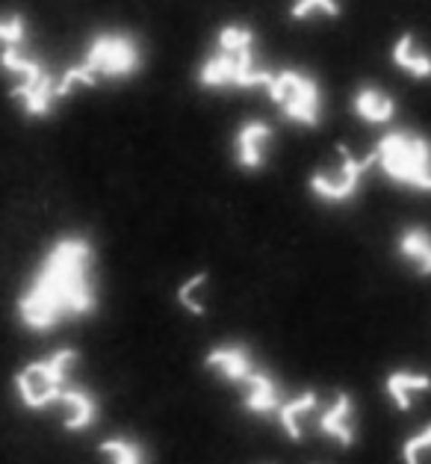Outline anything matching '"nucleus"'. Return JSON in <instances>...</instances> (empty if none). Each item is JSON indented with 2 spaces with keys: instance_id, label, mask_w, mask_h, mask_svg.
I'll use <instances>...</instances> for the list:
<instances>
[{
  "instance_id": "obj_1",
  "label": "nucleus",
  "mask_w": 431,
  "mask_h": 464,
  "mask_svg": "<svg viewBox=\"0 0 431 464\" xmlns=\"http://www.w3.org/2000/svg\"><path fill=\"white\" fill-rule=\"evenodd\" d=\"M95 304V246L86 234H65L44 252L18 299V316L33 332H51L68 320H83Z\"/></svg>"
},
{
  "instance_id": "obj_2",
  "label": "nucleus",
  "mask_w": 431,
  "mask_h": 464,
  "mask_svg": "<svg viewBox=\"0 0 431 464\" xmlns=\"http://www.w3.org/2000/svg\"><path fill=\"white\" fill-rule=\"evenodd\" d=\"M269 69L257 60V36L243 21H231L216 33L210 53L204 56L196 81L204 89H263Z\"/></svg>"
},
{
  "instance_id": "obj_3",
  "label": "nucleus",
  "mask_w": 431,
  "mask_h": 464,
  "mask_svg": "<svg viewBox=\"0 0 431 464\" xmlns=\"http://www.w3.org/2000/svg\"><path fill=\"white\" fill-rule=\"evenodd\" d=\"M142 44L128 30H101L98 36L89 39L83 56L72 69L60 74V98H68L77 89L110 83V81H128L142 69Z\"/></svg>"
},
{
  "instance_id": "obj_4",
  "label": "nucleus",
  "mask_w": 431,
  "mask_h": 464,
  "mask_svg": "<svg viewBox=\"0 0 431 464\" xmlns=\"http://www.w3.org/2000/svg\"><path fill=\"white\" fill-rule=\"evenodd\" d=\"M0 69L9 77V89L24 116L44 119L62 101L60 77L51 74L39 56L24 51V44H0Z\"/></svg>"
},
{
  "instance_id": "obj_5",
  "label": "nucleus",
  "mask_w": 431,
  "mask_h": 464,
  "mask_svg": "<svg viewBox=\"0 0 431 464\" xmlns=\"http://www.w3.org/2000/svg\"><path fill=\"white\" fill-rule=\"evenodd\" d=\"M372 163L393 184L431 192V140L417 130H390L378 140Z\"/></svg>"
},
{
  "instance_id": "obj_6",
  "label": "nucleus",
  "mask_w": 431,
  "mask_h": 464,
  "mask_svg": "<svg viewBox=\"0 0 431 464\" xmlns=\"http://www.w3.org/2000/svg\"><path fill=\"white\" fill-rule=\"evenodd\" d=\"M263 89L290 124H296V128H320L325 112V95L313 74L302 69L269 72Z\"/></svg>"
},
{
  "instance_id": "obj_7",
  "label": "nucleus",
  "mask_w": 431,
  "mask_h": 464,
  "mask_svg": "<svg viewBox=\"0 0 431 464\" xmlns=\"http://www.w3.org/2000/svg\"><path fill=\"white\" fill-rule=\"evenodd\" d=\"M74 367H77V349H56V353L21 367L15 372V391L21 405L30 411L56 409Z\"/></svg>"
},
{
  "instance_id": "obj_8",
  "label": "nucleus",
  "mask_w": 431,
  "mask_h": 464,
  "mask_svg": "<svg viewBox=\"0 0 431 464\" xmlns=\"http://www.w3.org/2000/svg\"><path fill=\"white\" fill-rule=\"evenodd\" d=\"M337 154H340V160L334 169H316V172L308 178L311 196L316 201H322V205H331V208L355 201L360 187H364L367 172L376 166L372 163V154L358 157V154H351L346 145H340Z\"/></svg>"
},
{
  "instance_id": "obj_9",
  "label": "nucleus",
  "mask_w": 431,
  "mask_h": 464,
  "mask_svg": "<svg viewBox=\"0 0 431 464\" xmlns=\"http://www.w3.org/2000/svg\"><path fill=\"white\" fill-rule=\"evenodd\" d=\"M272 145V128L263 119H248L234 133V163L243 172H257L266 166Z\"/></svg>"
},
{
  "instance_id": "obj_10",
  "label": "nucleus",
  "mask_w": 431,
  "mask_h": 464,
  "mask_svg": "<svg viewBox=\"0 0 431 464\" xmlns=\"http://www.w3.org/2000/svg\"><path fill=\"white\" fill-rule=\"evenodd\" d=\"M316 429H320V435H325L340 447L355 444L358 429H355V400H351V393L340 391L331 396V402L325 409L320 405V411H316Z\"/></svg>"
},
{
  "instance_id": "obj_11",
  "label": "nucleus",
  "mask_w": 431,
  "mask_h": 464,
  "mask_svg": "<svg viewBox=\"0 0 431 464\" xmlns=\"http://www.w3.org/2000/svg\"><path fill=\"white\" fill-rule=\"evenodd\" d=\"M204 364H207V370H213L219 379H225L228 384H236V388H243L245 379L257 370L254 355L248 353L243 343L213 346L207 353V358H204Z\"/></svg>"
},
{
  "instance_id": "obj_12",
  "label": "nucleus",
  "mask_w": 431,
  "mask_h": 464,
  "mask_svg": "<svg viewBox=\"0 0 431 464\" xmlns=\"http://www.w3.org/2000/svg\"><path fill=\"white\" fill-rule=\"evenodd\" d=\"M240 391H243L245 411L254 414V417H275L281 411L283 400H287L281 391V384L275 382V376H269V372L260 370V367L245 379V384Z\"/></svg>"
},
{
  "instance_id": "obj_13",
  "label": "nucleus",
  "mask_w": 431,
  "mask_h": 464,
  "mask_svg": "<svg viewBox=\"0 0 431 464\" xmlns=\"http://www.w3.org/2000/svg\"><path fill=\"white\" fill-rule=\"evenodd\" d=\"M56 409H60L68 432H86L98 420V400L86 388H77V384L74 388L68 384L60 402H56Z\"/></svg>"
},
{
  "instance_id": "obj_14",
  "label": "nucleus",
  "mask_w": 431,
  "mask_h": 464,
  "mask_svg": "<svg viewBox=\"0 0 431 464\" xmlns=\"http://www.w3.org/2000/svg\"><path fill=\"white\" fill-rule=\"evenodd\" d=\"M390 60L399 72H405L414 81H431V51L419 42L414 33H405L393 42Z\"/></svg>"
},
{
  "instance_id": "obj_15",
  "label": "nucleus",
  "mask_w": 431,
  "mask_h": 464,
  "mask_svg": "<svg viewBox=\"0 0 431 464\" xmlns=\"http://www.w3.org/2000/svg\"><path fill=\"white\" fill-rule=\"evenodd\" d=\"M320 405H322V400H320V393H316V391H302L299 396H287L283 405H281V411L275 414L281 429H283V435H287L290 440H302L304 438V426H308L304 420H308L311 414L320 411Z\"/></svg>"
},
{
  "instance_id": "obj_16",
  "label": "nucleus",
  "mask_w": 431,
  "mask_h": 464,
  "mask_svg": "<svg viewBox=\"0 0 431 464\" xmlns=\"http://www.w3.org/2000/svg\"><path fill=\"white\" fill-rule=\"evenodd\" d=\"M396 252L417 276H431V231L423 225L402 228L396 237Z\"/></svg>"
},
{
  "instance_id": "obj_17",
  "label": "nucleus",
  "mask_w": 431,
  "mask_h": 464,
  "mask_svg": "<svg viewBox=\"0 0 431 464\" xmlns=\"http://www.w3.org/2000/svg\"><path fill=\"white\" fill-rule=\"evenodd\" d=\"M351 110L355 116L367 124H390L396 119V98L384 92L381 86H360L355 98H351Z\"/></svg>"
},
{
  "instance_id": "obj_18",
  "label": "nucleus",
  "mask_w": 431,
  "mask_h": 464,
  "mask_svg": "<svg viewBox=\"0 0 431 464\" xmlns=\"http://www.w3.org/2000/svg\"><path fill=\"white\" fill-rule=\"evenodd\" d=\"M384 391L393 400V405L399 411H407L414 405L417 396H423L431 391V376L417 370H393L388 379H384Z\"/></svg>"
},
{
  "instance_id": "obj_19",
  "label": "nucleus",
  "mask_w": 431,
  "mask_h": 464,
  "mask_svg": "<svg viewBox=\"0 0 431 464\" xmlns=\"http://www.w3.org/2000/svg\"><path fill=\"white\" fill-rule=\"evenodd\" d=\"M98 452L110 464H145V450L136 444L133 438H121V435L107 438V440H101Z\"/></svg>"
},
{
  "instance_id": "obj_20",
  "label": "nucleus",
  "mask_w": 431,
  "mask_h": 464,
  "mask_svg": "<svg viewBox=\"0 0 431 464\" xmlns=\"http://www.w3.org/2000/svg\"><path fill=\"white\" fill-rule=\"evenodd\" d=\"M337 15H340V0H292V6H290L292 21L337 18Z\"/></svg>"
},
{
  "instance_id": "obj_21",
  "label": "nucleus",
  "mask_w": 431,
  "mask_h": 464,
  "mask_svg": "<svg viewBox=\"0 0 431 464\" xmlns=\"http://www.w3.org/2000/svg\"><path fill=\"white\" fill-rule=\"evenodd\" d=\"M204 293H207V273H198L177 287V302L189 314H204Z\"/></svg>"
},
{
  "instance_id": "obj_22",
  "label": "nucleus",
  "mask_w": 431,
  "mask_h": 464,
  "mask_svg": "<svg viewBox=\"0 0 431 464\" xmlns=\"http://www.w3.org/2000/svg\"><path fill=\"white\" fill-rule=\"evenodd\" d=\"M426 459H431V423L419 429V432H414L402 444L405 464H426Z\"/></svg>"
},
{
  "instance_id": "obj_23",
  "label": "nucleus",
  "mask_w": 431,
  "mask_h": 464,
  "mask_svg": "<svg viewBox=\"0 0 431 464\" xmlns=\"http://www.w3.org/2000/svg\"><path fill=\"white\" fill-rule=\"evenodd\" d=\"M27 42V21L18 13L0 15V44H24Z\"/></svg>"
}]
</instances>
